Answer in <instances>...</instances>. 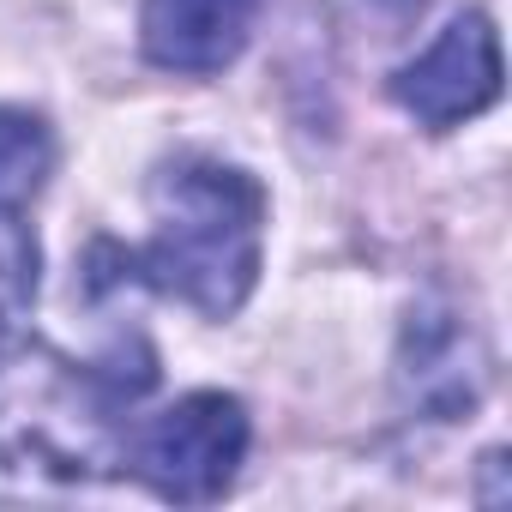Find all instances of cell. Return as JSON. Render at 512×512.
Segmentation results:
<instances>
[{
  "label": "cell",
  "mask_w": 512,
  "mask_h": 512,
  "mask_svg": "<svg viewBox=\"0 0 512 512\" xmlns=\"http://www.w3.org/2000/svg\"><path fill=\"white\" fill-rule=\"evenodd\" d=\"M392 97L404 103V115H416L428 133H446L470 115H482L500 97V37L482 13H464L440 31V43L428 55H416L398 79Z\"/></svg>",
  "instance_id": "obj_4"
},
{
  "label": "cell",
  "mask_w": 512,
  "mask_h": 512,
  "mask_svg": "<svg viewBox=\"0 0 512 512\" xmlns=\"http://www.w3.org/2000/svg\"><path fill=\"white\" fill-rule=\"evenodd\" d=\"M109 470L103 404L55 362H13L0 374V494H37Z\"/></svg>",
  "instance_id": "obj_2"
},
{
  "label": "cell",
  "mask_w": 512,
  "mask_h": 512,
  "mask_svg": "<svg viewBox=\"0 0 512 512\" xmlns=\"http://www.w3.org/2000/svg\"><path fill=\"white\" fill-rule=\"evenodd\" d=\"M253 31V0H145L139 43L163 73H223Z\"/></svg>",
  "instance_id": "obj_5"
},
{
  "label": "cell",
  "mask_w": 512,
  "mask_h": 512,
  "mask_svg": "<svg viewBox=\"0 0 512 512\" xmlns=\"http://www.w3.org/2000/svg\"><path fill=\"white\" fill-rule=\"evenodd\" d=\"M37 302V235L19 205H0V332H13Z\"/></svg>",
  "instance_id": "obj_7"
},
{
  "label": "cell",
  "mask_w": 512,
  "mask_h": 512,
  "mask_svg": "<svg viewBox=\"0 0 512 512\" xmlns=\"http://www.w3.org/2000/svg\"><path fill=\"white\" fill-rule=\"evenodd\" d=\"M266 193L229 163H175L157 181V229L145 247V278L175 302L223 320L260 278Z\"/></svg>",
  "instance_id": "obj_1"
},
{
  "label": "cell",
  "mask_w": 512,
  "mask_h": 512,
  "mask_svg": "<svg viewBox=\"0 0 512 512\" xmlns=\"http://www.w3.org/2000/svg\"><path fill=\"white\" fill-rule=\"evenodd\" d=\"M247 458V410L229 392H193L175 410H163L139 446L133 470L175 506H205L217 500Z\"/></svg>",
  "instance_id": "obj_3"
},
{
  "label": "cell",
  "mask_w": 512,
  "mask_h": 512,
  "mask_svg": "<svg viewBox=\"0 0 512 512\" xmlns=\"http://www.w3.org/2000/svg\"><path fill=\"white\" fill-rule=\"evenodd\" d=\"M55 139L37 115L25 109H0V205H19L49 181Z\"/></svg>",
  "instance_id": "obj_6"
}]
</instances>
